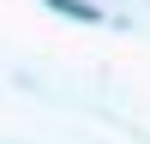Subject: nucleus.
I'll return each instance as SVG.
<instances>
[{"label": "nucleus", "mask_w": 150, "mask_h": 144, "mask_svg": "<svg viewBox=\"0 0 150 144\" xmlns=\"http://www.w3.org/2000/svg\"><path fill=\"white\" fill-rule=\"evenodd\" d=\"M48 6H60V12H72V18H96L90 6H78V0H48Z\"/></svg>", "instance_id": "1"}]
</instances>
